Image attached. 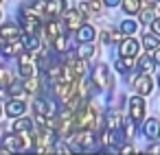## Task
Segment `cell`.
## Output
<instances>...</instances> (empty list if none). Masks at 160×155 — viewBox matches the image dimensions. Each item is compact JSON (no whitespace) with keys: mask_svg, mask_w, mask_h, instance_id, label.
I'll return each instance as SVG.
<instances>
[{"mask_svg":"<svg viewBox=\"0 0 160 155\" xmlns=\"http://www.w3.org/2000/svg\"><path fill=\"white\" fill-rule=\"evenodd\" d=\"M94 142H97V133L94 129H79L77 135H72L70 140V151H88V148H94Z\"/></svg>","mask_w":160,"mask_h":155,"instance_id":"6da1fadb","label":"cell"},{"mask_svg":"<svg viewBox=\"0 0 160 155\" xmlns=\"http://www.w3.org/2000/svg\"><path fill=\"white\" fill-rule=\"evenodd\" d=\"M92 85H94V90H112L114 87V79H112L110 68L105 63H101V66L94 68V72H92Z\"/></svg>","mask_w":160,"mask_h":155,"instance_id":"7a4b0ae2","label":"cell"},{"mask_svg":"<svg viewBox=\"0 0 160 155\" xmlns=\"http://www.w3.org/2000/svg\"><path fill=\"white\" fill-rule=\"evenodd\" d=\"M64 26L68 31H77L79 24L83 22V11L81 9H64Z\"/></svg>","mask_w":160,"mask_h":155,"instance_id":"3957f363","label":"cell"},{"mask_svg":"<svg viewBox=\"0 0 160 155\" xmlns=\"http://www.w3.org/2000/svg\"><path fill=\"white\" fill-rule=\"evenodd\" d=\"M66 0H46V2H42V11H44V16H48V18H59L62 13H64V9H66Z\"/></svg>","mask_w":160,"mask_h":155,"instance_id":"277c9868","label":"cell"},{"mask_svg":"<svg viewBox=\"0 0 160 155\" xmlns=\"http://www.w3.org/2000/svg\"><path fill=\"white\" fill-rule=\"evenodd\" d=\"M129 116H132L134 122H140L145 118V98L140 94L129 98Z\"/></svg>","mask_w":160,"mask_h":155,"instance_id":"5b68a950","label":"cell"},{"mask_svg":"<svg viewBox=\"0 0 160 155\" xmlns=\"http://www.w3.org/2000/svg\"><path fill=\"white\" fill-rule=\"evenodd\" d=\"M151 87H153V83H151V77H149L147 72H140V74L134 79V90H136L140 96H149V94H151Z\"/></svg>","mask_w":160,"mask_h":155,"instance_id":"8992f818","label":"cell"},{"mask_svg":"<svg viewBox=\"0 0 160 155\" xmlns=\"http://www.w3.org/2000/svg\"><path fill=\"white\" fill-rule=\"evenodd\" d=\"M53 90H55V96H57L62 103H66V101L77 92V85H75V83H66V81H57Z\"/></svg>","mask_w":160,"mask_h":155,"instance_id":"52a82bcc","label":"cell"},{"mask_svg":"<svg viewBox=\"0 0 160 155\" xmlns=\"http://www.w3.org/2000/svg\"><path fill=\"white\" fill-rule=\"evenodd\" d=\"M118 53H121V57H136V55H138V42H136L132 35H127V37L121 42Z\"/></svg>","mask_w":160,"mask_h":155,"instance_id":"ba28073f","label":"cell"},{"mask_svg":"<svg viewBox=\"0 0 160 155\" xmlns=\"http://www.w3.org/2000/svg\"><path fill=\"white\" fill-rule=\"evenodd\" d=\"M24 109H27V105H24V101H22V98H11V101L7 103V107H5L7 116H11V118L22 116V114H24Z\"/></svg>","mask_w":160,"mask_h":155,"instance_id":"9c48e42d","label":"cell"},{"mask_svg":"<svg viewBox=\"0 0 160 155\" xmlns=\"http://www.w3.org/2000/svg\"><path fill=\"white\" fill-rule=\"evenodd\" d=\"M2 144H5V148H7V151H24L22 138H20V133H16V131H13L11 135H5Z\"/></svg>","mask_w":160,"mask_h":155,"instance_id":"30bf717a","label":"cell"},{"mask_svg":"<svg viewBox=\"0 0 160 155\" xmlns=\"http://www.w3.org/2000/svg\"><path fill=\"white\" fill-rule=\"evenodd\" d=\"M142 133H145V138L156 140V138L160 135V120H158V118H149V120L142 124Z\"/></svg>","mask_w":160,"mask_h":155,"instance_id":"8fae6325","label":"cell"},{"mask_svg":"<svg viewBox=\"0 0 160 155\" xmlns=\"http://www.w3.org/2000/svg\"><path fill=\"white\" fill-rule=\"evenodd\" d=\"M0 40H5V42L20 40V29L16 24H2L0 26Z\"/></svg>","mask_w":160,"mask_h":155,"instance_id":"7c38bea8","label":"cell"},{"mask_svg":"<svg viewBox=\"0 0 160 155\" xmlns=\"http://www.w3.org/2000/svg\"><path fill=\"white\" fill-rule=\"evenodd\" d=\"M62 22H55V20H51V22H46V26H44V37L48 40V42H53L59 33H62Z\"/></svg>","mask_w":160,"mask_h":155,"instance_id":"4fadbf2b","label":"cell"},{"mask_svg":"<svg viewBox=\"0 0 160 155\" xmlns=\"http://www.w3.org/2000/svg\"><path fill=\"white\" fill-rule=\"evenodd\" d=\"M94 26L92 24H79V29H77V40L79 42H92L94 40Z\"/></svg>","mask_w":160,"mask_h":155,"instance_id":"5bb4252c","label":"cell"},{"mask_svg":"<svg viewBox=\"0 0 160 155\" xmlns=\"http://www.w3.org/2000/svg\"><path fill=\"white\" fill-rule=\"evenodd\" d=\"M22 50H24V46H22V42H20V40L7 42V44L2 46V55H7V57H18Z\"/></svg>","mask_w":160,"mask_h":155,"instance_id":"9a60e30c","label":"cell"},{"mask_svg":"<svg viewBox=\"0 0 160 155\" xmlns=\"http://www.w3.org/2000/svg\"><path fill=\"white\" fill-rule=\"evenodd\" d=\"M20 42H22L24 50H29V53H35V50H40V48H42V46H40V40H38L35 35H29V33H27Z\"/></svg>","mask_w":160,"mask_h":155,"instance_id":"2e32d148","label":"cell"},{"mask_svg":"<svg viewBox=\"0 0 160 155\" xmlns=\"http://www.w3.org/2000/svg\"><path fill=\"white\" fill-rule=\"evenodd\" d=\"M140 5H142L140 0H121V7L127 16H136L140 11Z\"/></svg>","mask_w":160,"mask_h":155,"instance_id":"e0dca14e","label":"cell"},{"mask_svg":"<svg viewBox=\"0 0 160 155\" xmlns=\"http://www.w3.org/2000/svg\"><path fill=\"white\" fill-rule=\"evenodd\" d=\"M94 46H92V42H81V46H79V50H77V57L79 59H90V57H94Z\"/></svg>","mask_w":160,"mask_h":155,"instance_id":"ac0fdd59","label":"cell"},{"mask_svg":"<svg viewBox=\"0 0 160 155\" xmlns=\"http://www.w3.org/2000/svg\"><path fill=\"white\" fill-rule=\"evenodd\" d=\"M114 68H116L121 74H127V72L134 68V57H121V59L114 63Z\"/></svg>","mask_w":160,"mask_h":155,"instance_id":"d6986e66","label":"cell"},{"mask_svg":"<svg viewBox=\"0 0 160 155\" xmlns=\"http://www.w3.org/2000/svg\"><path fill=\"white\" fill-rule=\"evenodd\" d=\"M40 85H42V83H40V79H38L35 74H33V77H27V81L22 83L24 94H35V92L40 90Z\"/></svg>","mask_w":160,"mask_h":155,"instance_id":"ffe728a7","label":"cell"},{"mask_svg":"<svg viewBox=\"0 0 160 155\" xmlns=\"http://www.w3.org/2000/svg\"><path fill=\"white\" fill-rule=\"evenodd\" d=\"M142 46H145V50H156V48L160 46L158 35H153V33H145V35H142Z\"/></svg>","mask_w":160,"mask_h":155,"instance_id":"44dd1931","label":"cell"},{"mask_svg":"<svg viewBox=\"0 0 160 155\" xmlns=\"http://www.w3.org/2000/svg\"><path fill=\"white\" fill-rule=\"evenodd\" d=\"M138 68H140V72H147V74H151V70L156 68V61H153V57H149V55L140 57V59H138Z\"/></svg>","mask_w":160,"mask_h":155,"instance_id":"7402d4cb","label":"cell"},{"mask_svg":"<svg viewBox=\"0 0 160 155\" xmlns=\"http://www.w3.org/2000/svg\"><path fill=\"white\" fill-rule=\"evenodd\" d=\"M33 109H35V114H44V116H48L53 107H51L48 101H44V98H35V101H33Z\"/></svg>","mask_w":160,"mask_h":155,"instance_id":"603a6c76","label":"cell"},{"mask_svg":"<svg viewBox=\"0 0 160 155\" xmlns=\"http://www.w3.org/2000/svg\"><path fill=\"white\" fill-rule=\"evenodd\" d=\"M33 129V120L31 118H20L18 116V120L13 122V131H31Z\"/></svg>","mask_w":160,"mask_h":155,"instance_id":"cb8c5ba5","label":"cell"},{"mask_svg":"<svg viewBox=\"0 0 160 155\" xmlns=\"http://www.w3.org/2000/svg\"><path fill=\"white\" fill-rule=\"evenodd\" d=\"M18 68H20V74H22L24 79L35 74V66H33V61H22V63H18Z\"/></svg>","mask_w":160,"mask_h":155,"instance_id":"d4e9b609","label":"cell"},{"mask_svg":"<svg viewBox=\"0 0 160 155\" xmlns=\"http://www.w3.org/2000/svg\"><path fill=\"white\" fill-rule=\"evenodd\" d=\"M53 46H55V50H57V53H66V50H68V40L59 33V35L53 40Z\"/></svg>","mask_w":160,"mask_h":155,"instance_id":"484cf974","label":"cell"},{"mask_svg":"<svg viewBox=\"0 0 160 155\" xmlns=\"http://www.w3.org/2000/svg\"><path fill=\"white\" fill-rule=\"evenodd\" d=\"M81 11H86V13H101V2L99 0H90V2H86L83 7H81Z\"/></svg>","mask_w":160,"mask_h":155,"instance_id":"4316f807","label":"cell"},{"mask_svg":"<svg viewBox=\"0 0 160 155\" xmlns=\"http://www.w3.org/2000/svg\"><path fill=\"white\" fill-rule=\"evenodd\" d=\"M108 129H121L123 127V116L121 114H112L110 118H108V124H105Z\"/></svg>","mask_w":160,"mask_h":155,"instance_id":"83f0119b","label":"cell"},{"mask_svg":"<svg viewBox=\"0 0 160 155\" xmlns=\"http://www.w3.org/2000/svg\"><path fill=\"white\" fill-rule=\"evenodd\" d=\"M11 81H13V77L9 74V70L7 68H0V90H5Z\"/></svg>","mask_w":160,"mask_h":155,"instance_id":"f1b7e54d","label":"cell"},{"mask_svg":"<svg viewBox=\"0 0 160 155\" xmlns=\"http://www.w3.org/2000/svg\"><path fill=\"white\" fill-rule=\"evenodd\" d=\"M136 29H138V26H136V22H132V20H125V22L121 24V33H123V35H134Z\"/></svg>","mask_w":160,"mask_h":155,"instance_id":"f546056e","label":"cell"},{"mask_svg":"<svg viewBox=\"0 0 160 155\" xmlns=\"http://www.w3.org/2000/svg\"><path fill=\"white\" fill-rule=\"evenodd\" d=\"M7 87H9V94H11L13 98H20V96L24 94V87H22V83H13V81H11Z\"/></svg>","mask_w":160,"mask_h":155,"instance_id":"4dcf8cb0","label":"cell"},{"mask_svg":"<svg viewBox=\"0 0 160 155\" xmlns=\"http://www.w3.org/2000/svg\"><path fill=\"white\" fill-rule=\"evenodd\" d=\"M149 26H151V31H153V35H158V37H160V18H153Z\"/></svg>","mask_w":160,"mask_h":155,"instance_id":"1f68e13d","label":"cell"},{"mask_svg":"<svg viewBox=\"0 0 160 155\" xmlns=\"http://www.w3.org/2000/svg\"><path fill=\"white\" fill-rule=\"evenodd\" d=\"M101 42H103V44H112V33H110V31H103V33H101Z\"/></svg>","mask_w":160,"mask_h":155,"instance_id":"d6a6232c","label":"cell"},{"mask_svg":"<svg viewBox=\"0 0 160 155\" xmlns=\"http://www.w3.org/2000/svg\"><path fill=\"white\" fill-rule=\"evenodd\" d=\"M103 5L105 7H116V5H121V0H103Z\"/></svg>","mask_w":160,"mask_h":155,"instance_id":"836d02e7","label":"cell"},{"mask_svg":"<svg viewBox=\"0 0 160 155\" xmlns=\"http://www.w3.org/2000/svg\"><path fill=\"white\" fill-rule=\"evenodd\" d=\"M153 61H156V66H160V46L156 48V55H153Z\"/></svg>","mask_w":160,"mask_h":155,"instance_id":"e575fe53","label":"cell"},{"mask_svg":"<svg viewBox=\"0 0 160 155\" xmlns=\"http://www.w3.org/2000/svg\"><path fill=\"white\" fill-rule=\"evenodd\" d=\"M132 151H134V146H132V144H127V146H123V148H121V153H132Z\"/></svg>","mask_w":160,"mask_h":155,"instance_id":"d590c367","label":"cell"},{"mask_svg":"<svg viewBox=\"0 0 160 155\" xmlns=\"http://www.w3.org/2000/svg\"><path fill=\"white\" fill-rule=\"evenodd\" d=\"M118 40H121V35H118V33H112V44H114V42H118Z\"/></svg>","mask_w":160,"mask_h":155,"instance_id":"8d00e7d4","label":"cell"},{"mask_svg":"<svg viewBox=\"0 0 160 155\" xmlns=\"http://www.w3.org/2000/svg\"><path fill=\"white\" fill-rule=\"evenodd\" d=\"M149 153H160V146H149Z\"/></svg>","mask_w":160,"mask_h":155,"instance_id":"74e56055","label":"cell"},{"mask_svg":"<svg viewBox=\"0 0 160 155\" xmlns=\"http://www.w3.org/2000/svg\"><path fill=\"white\" fill-rule=\"evenodd\" d=\"M0 116H2V105H0Z\"/></svg>","mask_w":160,"mask_h":155,"instance_id":"f35d334b","label":"cell"},{"mask_svg":"<svg viewBox=\"0 0 160 155\" xmlns=\"http://www.w3.org/2000/svg\"><path fill=\"white\" fill-rule=\"evenodd\" d=\"M158 85H160V77H158Z\"/></svg>","mask_w":160,"mask_h":155,"instance_id":"ab89813d","label":"cell"},{"mask_svg":"<svg viewBox=\"0 0 160 155\" xmlns=\"http://www.w3.org/2000/svg\"><path fill=\"white\" fill-rule=\"evenodd\" d=\"M156 2H160V0H156Z\"/></svg>","mask_w":160,"mask_h":155,"instance_id":"60d3db41","label":"cell"},{"mask_svg":"<svg viewBox=\"0 0 160 155\" xmlns=\"http://www.w3.org/2000/svg\"><path fill=\"white\" fill-rule=\"evenodd\" d=\"M0 2H2V0H0Z\"/></svg>","mask_w":160,"mask_h":155,"instance_id":"b9f144b4","label":"cell"}]
</instances>
